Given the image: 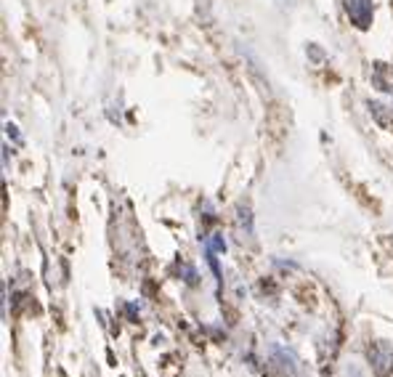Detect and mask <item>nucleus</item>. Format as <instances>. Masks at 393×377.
<instances>
[{
    "mask_svg": "<svg viewBox=\"0 0 393 377\" xmlns=\"http://www.w3.org/2000/svg\"><path fill=\"white\" fill-rule=\"evenodd\" d=\"M346 11L359 30L372 24V0H346Z\"/></svg>",
    "mask_w": 393,
    "mask_h": 377,
    "instance_id": "obj_1",
    "label": "nucleus"
}]
</instances>
